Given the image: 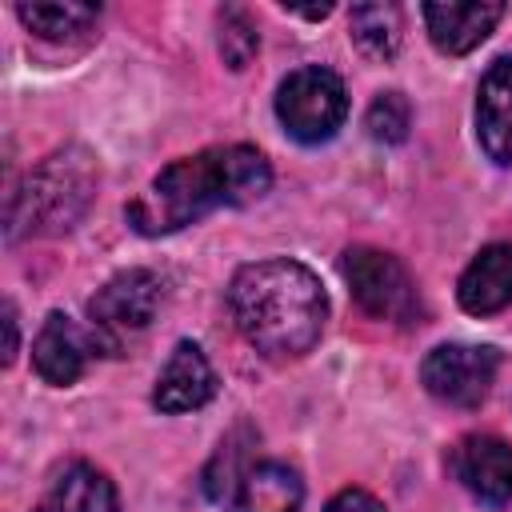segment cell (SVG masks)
I'll list each match as a JSON object with an SVG mask.
<instances>
[{
    "instance_id": "cell-5",
    "label": "cell",
    "mask_w": 512,
    "mask_h": 512,
    "mask_svg": "<svg viewBox=\"0 0 512 512\" xmlns=\"http://www.w3.org/2000/svg\"><path fill=\"white\" fill-rule=\"evenodd\" d=\"M340 272H344V280H348V292L356 296V304H360L368 316H376V320H396V324L416 320V312H420L416 284H412L408 268H404L392 252H380V248H368V244L344 248Z\"/></svg>"
},
{
    "instance_id": "cell-17",
    "label": "cell",
    "mask_w": 512,
    "mask_h": 512,
    "mask_svg": "<svg viewBox=\"0 0 512 512\" xmlns=\"http://www.w3.org/2000/svg\"><path fill=\"white\" fill-rule=\"evenodd\" d=\"M252 448H256V440H252V432H248V428H236L232 436H224V440H220L216 456H212V460H208V468H204V492H208V500H216V504H224V508H228V500H232V492H236L240 476H244V472H248V464L256 460V456H252Z\"/></svg>"
},
{
    "instance_id": "cell-18",
    "label": "cell",
    "mask_w": 512,
    "mask_h": 512,
    "mask_svg": "<svg viewBox=\"0 0 512 512\" xmlns=\"http://www.w3.org/2000/svg\"><path fill=\"white\" fill-rule=\"evenodd\" d=\"M16 16L40 40H72V36H80V32H88L96 24L100 8L72 4V0H64V4H16Z\"/></svg>"
},
{
    "instance_id": "cell-14",
    "label": "cell",
    "mask_w": 512,
    "mask_h": 512,
    "mask_svg": "<svg viewBox=\"0 0 512 512\" xmlns=\"http://www.w3.org/2000/svg\"><path fill=\"white\" fill-rule=\"evenodd\" d=\"M300 504L304 480L296 468L280 460H252L228 500V512H300Z\"/></svg>"
},
{
    "instance_id": "cell-22",
    "label": "cell",
    "mask_w": 512,
    "mask_h": 512,
    "mask_svg": "<svg viewBox=\"0 0 512 512\" xmlns=\"http://www.w3.org/2000/svg\"><path fill=\"white\" fill-rule=\"evenodd\" d=\"M16 336H20V328H16V308L4 304V364L16 360Z\"/></svg>"
},
{
    "instance_id": "cell-2",
    "label": "cell",
    "mask_w": 512,
    "mask_h": 512,
    "mask_svg": "<svg viewBox=\"0 0 512 512\" xmlns=\"http://www.w3.org/2000/svg\"><path fill=\"white\" fill-rule=\"evenodd\" d=\"M228 308L240 336L268 360L312 352L328 324V292L320 276L288 256L244 264L228 284Z\"/></svg>"
},
{
    "instance_id": "cell-1",
    "label": "cell",
    "mask_w": 512,
    "mask_h": 512,
    "mask_svg": "<svg viewBox=\"0 0 512 512\" xmlns=\"http://www.w3.org/2000/svg\"><path fill=\"white\" fill-rule=\"evenodd\" d=\"M272 188V168L264 152L248 144L204 148L196 156H180L128 204V224L140 236L180 232L212 208H244L256 204Z\"/></svg>"
},
{
    "instance_id": "cell-23",
    "label": "cell",
    "mask_w": 512,
    "mask_h": 512,
    "mask_svg": "<svg viewBox=\"0 0 512 512\" xmlns=\"http://www.w3.org/2000/svg\"><path fill=\"white\" fill-rule=\"evenodd\" d=\"M288 12H296V16H308V20H324L328 12H332V4H312V8H300V4H284Z\"/></svg>"
},
{
    "instance_id": "cell-4",
    "label": "cell",
    "mask_w": 512,
    "mask_h": 512,
    "mask_svg": "<svg viewBox=\"0 0 512 512\" xmlns=\"http://www.w3.org/2000/svg\"><path fill=\"white\" fill-rule=\"evenodd\" d=\"M276 116L284 132L300 144H324L348 116L344 80L324 64H304L288 72L276 88Z\"/></svg>"
},
{
    "instance_id": "cell-13",
    "label": "cell",
    "mask_w": 512,
    "mask_h": 512,
    "mask_svg": "<svg viewBox=\"0 0 512 512\" xmlns=\"http://www.w3.org/2000/svg\"><path fill=\"white\" fill-rule=\"evenodd\" d=\"M456 300L472 316H492L512 304V244H488L472 256L456 284Z\"/></svg>"
},
{
    "instance_id": "cell-9",
    "label": "cell",
    "mask_w": 512,
    "mask_h": 512,
    "mask_svg": "<svg viewBox=\"0 0 512 512\" xmlns=\"http://www.w3.org/2000/svg\"><path fill=\"white\" fill-rule=\"evenodd\" d=\"M96 348H108L96 328L84 332L72 316L52 312V316L40 324L36 340H32V364H36V372H40L44 384L68 388V384L80 380V372H84V364H88V356H92Z\"/></svg>"
},
{
    "instance_id": "cell-21",
    "label": "cell",
    "mask_w": 512,
    "mask_h": 512,
    "mask_svg": "<svg viewBox=\"0 0 512 512\" xmlns=\"http://www.w3.org/2000/svg\"><path fill=\"white\" fill-rule=\"evenodd\" d=\"M324 512H384V504L364 488H340Z\"/></svg>"
},
{
    "instance_id": "cell-3",
    "label": "cell",
    "mask_w": 512,
    "mask_h": 512,
    "mask_svg": "<svg viewBox=\"0 0 512 512\" xmlns=\"http://www.w3.org/2000/svg\"><path fill=\"white\" fill-rule=\"evenodd\" d=\"M100 168L88 148H60L44 156L8 200V240L72 232L96 200Z\"/></svg>"
},
{
    "instance_id": "cell-15",
    "label": "cell",
    "mask_w": 512,
    "mask_h": 512,
    "mask_svg": "<svg viewBox=\"0 0 512 512\" xmlns=\"http://www.w3.org/2000/svg\"><path fill=\"white\" fill-rule=\"evenodd\" d=\"M32 512H116V488L100 468L76 460L48 484Z\"/></svg>"
},
{
    "instance_id": "cell-7",
    "label": "cell",
    "mask_w": 512,
    "mask_h": 512,
    "mask_svg": "<svg viewBox=\"0 0 512 512\" xmlns=\"http://www.w3.org/2000/svg\"><path fill=\"white\" fill-rule=\"evenodd\" d=\"M160 300H164V280L148 268H128V272L112 276L88 300V316H92V328L100 332V340L108 348H116L120 336L152 324V316L160 312Z\"/></svg>"
},
{
    "instance_id": "cell-16",
    "label": "cell",
    "mask_w": 512,
    "mask_h": 512,
    "mask_svg": "<svg viewBox=\"0 0 512 512\" xmlns=\"http://www.w3.org/2000/svg\"><path fill=\"white\" fill-rule=\"evenodd\" d=\"M348 36L372 60H388L400 48V8L396 4H356L348 16Z\"/></svg>"
},
{
    "instance_id": "cell-12",
    "label": "cell",
    "mask_w": 512,
    "mask_h": 512,
    "mask_svg": "<svg viewBox=\"0 0 512 512\" xmlns=\"http://www.w3.org/2000/svg\"><path fill=\"white\" fill-rule=\"evenodd\" d=\"M420 12H424V24H428L432 44L444 56H464L476 44L488 40V32L496 28V20L504 16V4H496V0L492 4L488 0L484 4L480 0H468V4H460V0H448V4L432 0Z\"/></svg>"
},
{
    "instance_id": "cell-8",
    "label": "cell",
    "mask_w": 512,
    "mask_h": 512,
    "mask_svg": "<svg viewBox=\"0 0 512 512\" xmlns=\"http://www.w3.org/2000/svg\"><path fill=\"white\" fill-rule=\"evenodd\" d=\"M456 480L488 508L512 504V444L492 432H472L452 448Z\"/></svg>"
},
{
    "instance_id": "cell-19",
    "label": "cell",
    "mask_w": 512,
    "mask_h": 512,
    "mask_svg": "<svg viewBox=\"0 0 512 512\" xmlns=\"http://www.w3.org/2000/svg\"><path fill=\"white\" fill-rule=\"evenodd\" d=\"M364 128L380 144H400L408 136V128H412V104H408V96L404 92H380L368 104V112H364Z\"/></svg>"
},
{
    "instance_id": "cell-20",
    "label": "cell",
    "mask_w": 512,
    "mask_h": 512,
    "mask_svg": "<svg viewBox=\"0 0 512 512\" xmlns=\"http://www.w3.org/2000/svg\"><path fill=\"white\" fill-rule=\"evenodd\" d=\"M260 48V36H256V24L248 20L244 8H224L220 12V56L232 72L248 68V60L256 56Z\"/></svg>"
},
{
    "instance_id": "cell-11",
    "label": "cell",
    "mask_w": 512,
    "mask_h": 512,
    "mask_svg": "<svg viewBox=\"0 0 512 512\" xmlns=\"http://www.w3.org/2000/svg\"><path fill=\"white\" fill-rule=\"evenodd\" d=\"M212 396H216V372L208 356L200 352V344L180 340L156 376L152 404L160 412H192V408H204Z\"/></svg>"
},
{
    "instance_id": "cell-6",
    "label": "cell",
    "mask_w": 512,
    "mask_h": 512,
    "mask_svg": "<svg viewBox=\"0 0 512 512\" xmlns=\"http://www.w3.org/2000/svg\"><path fill=\"white\" fill-rule=\"evenodd\" d=\"M496 364L500 356L488 344H440L424 356L420 380L436 400L452 408H480L492 392Z\"/></svg>"
},
{
    "instance_id": "cell-10",
    "label": "cell",
    "mask_w": 512,
    "mask_h": 512,
    "mask_svg": "<svg viewBox=\"0 0 512 512\" xmlns=\"http://www.w3.org/2000/svg\"><path fill=\"white\" fill-rule=\"evenodd\" d=\"M476 140L500 168L512 164V56H496L476 88Z\"/></svg>"
}]
</instances>
